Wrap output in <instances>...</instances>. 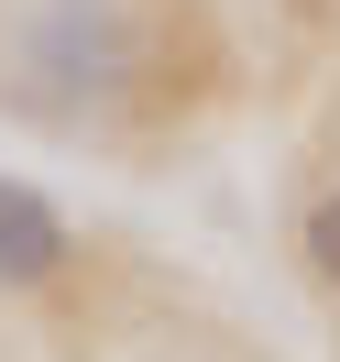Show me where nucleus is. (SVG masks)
Instances as JSON below:
<instances>
[{
	"label": "nucleus",
	"mask_w": 340,
	"mask_h": 362,
	"mask_svg": "<svg viewBox=\"0 0 340 362\" xmlns=\"http://www.w3.org/2000/svg\"><path fill=\"white\" fill-rule=\"evenodd\" d=\"M23 66L45 77V99H110L121 77H132V33H121L110 0H33L23 23Z\"/></svg>",
	"instance_id": "1"
},
{
	"label": "nucleus",
	"mask_w": 340,
	"mask_h": 362,
	"mask_svg": "<svg viewBox=\"0 0 340 362\" xmlns=\"http://www.w3.org/2000/svg\"><path fill=\"white\" fill-rule=\"evenodd\" d=\"M66 252H77L66 209H55L45 187L0 176V286H55V274H66Z\"/></svg>",
	"instance_id": "2"
},
{
	"label": "nucleus",
	"mask_w": 340,
	"mask_h": 362,
	"mask_svg": "<svg viewBox=\"0 0 340 362\" xmlns=\"http://www.w3.org/2000/svg\"><path fill=\"white\" fill-rule=\"evenodd\" d=\"M307 274H318V286L340 296V187H329V198L307 209Z\"/></svg>",
	"instance_id": "3"
}]
</instances>
